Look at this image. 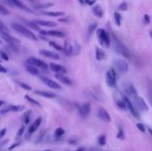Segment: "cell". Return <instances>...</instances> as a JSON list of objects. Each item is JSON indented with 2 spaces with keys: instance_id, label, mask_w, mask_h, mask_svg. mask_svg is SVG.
Returning a JSON list of instances; mask_svg holds the SVG:
<instances>
[{
  "instance_id": "cell-1",
  "label": "cell",
  "mask_w": 152,
  "mask_h": 151,
  "mask_svg": "<svg viewBox=\"0 0 152 151\" xmlns=\"http://www.w3.org/2000/svg\"><path fill=\"white\" fill-rule=\"evenodd\" d=\"M81 51V46L77 41H65L64 53L68 56H76Z\"/></svg>"
},
{
  "instance_id": "cell-2",
  "label": "cell",
  "mask_w": 152,
  "mask_h": 151,
  "mask_svg": "<svg viewBox=\"0 0 152 151\" xmlns=\"http://www.w3.org/2000/svg\"><path fill=\"white\" fill-rule=\"evenodd\" d=\"M12 28L15 31H17L18 33H20V35L24 36L25 38H27L29 39H31V40H34V41L37 40V38L35 36V35H34V33H32L30 30H29V29H28L27 28H25L24 26L20 25V24L13 23L12 24Z\"/></svg>"
},
{
  "instance_id": "cell-3",
  "label": "cell",
  "mask_w": 152,
  "mask_h": 151,
  "mask_svg": "<svg viewBox=\"0 0 152 151\" xmlns=\"http://www.w3.org/2000/svg\"><path fill=\"white\" fill-rule=\"evenodd\" d=\"M113 38H114V40H115V49H116V51H117L118 53H120V54L123 55L124 57L131 59L132 55H131L130 51H129V50L127 49V48L125 47V46L124 45V44H122V43L120 42L117 38H116L115 35H113Z\"/></svg>"
},
{
  "instance_id": "cell-4",
  "label": "cell",
  "mask_w": 152,
  "mask_h": 151,
  "mask_svg": "<svg viewBox=\"0 0 152 151\" xmlns=\"http://www.w3.org/2000/svg\"><path fill=\"white\" fill-rule=\"evenodd\" d=\"M97 37L100 41L101 44H102L105 47H108L110 44V35L108 34L106 30L103 29H97Z\"/></svg>"
},
{
  "instance_id": "cell-5",
  "label": "cell",
  "mask_w": 152,
  "mask_h": 151,
  "mask_svg": "<svg viewBox=\"0 0 152 151\" xmlns=\"http://www.w3.org/2000/svg\"><path fill=\"white\" fill-rule=\"evenodd\" d=\"M114 67L116 68V69L117 70L118 73L122 74H125L127 71H128V64L125 61L121 59H116L115 61H113Z\"/></svg>"
},
{
  "instance_id": "cell-6",
  "label": "cell",
  "mask_w": 152,
  "mask_h": 151,
  "mask_svg": "<svg viewBox=\"0 0 152 151\" xmlns=\"http://www.w3.org/2000/svg\"><path fill=\"white\" fill-rule=\"evenodd\" d=\"M106 82L108 86L116 87L117 86V75L113 68H110L106 74Z\"/></svg>"
},
{
  "instance_id": "cell-7",
  "label": "cell",
  "mask_w": 152,
  "mask_h": 151,
  "mask_svg": "<svg viewBox=\"0 0 152 151\" xmlns=\"http://www.w3.org/2000/svg\"><path fill=\"white\" fill-rule=\"evenodd\" d=\"M134 100V103L135 105V107L138 109H140L142 112H146V111L149 110V108H148V105L146 104V102L144 101V100L142 98V97H135V98L133 99Z\"/></svg>"
},
{
  "instance_id": "cell-8",
  "label": "cell",
  "mask_w": 152,
  "mask_h": 151,
  "mask_svg": "<svg viewBox=\"0 0 152 151\" xmlns=\"http://www.w3.org/2000/svg\"><path fill=\"white\" fill-rule=\"evenodd\" d=\"M97 117L100 119H101L102 121H104V122L110 123V121H111L110 114H108V111L102 107H99L98 109H97Z\"/></svg>"
},
{
  "instance_id": "cell-9",
  "label": "cell",
  "mask_w": 152,
  "mask_h": 151,
  "mask_svg": "<svg viewBox=\"0 0 152 151\" xmlns=\"http://www.w3.org/2000/svg\"><path fill=\"white\" fill-rule=\"evenodd\" d=\"M28 64L30 65H34L35 67H38V68H46L48 67V65L46 64L45 61H41V60H38L35 57H29V59L27 60Z\"/></svg>"
},
{
  "instance_id": "cell-10",
  "label": "cell",
  "mask_w": 152,
  "mask_h": 151,
  "mask_svg": "<svg viewBox=\"0 0 152 151\" xmlns=\"http://www.w3.org/2000/svg\"><path fill=\"white\" fill-rule=\"evenodd\" d=\"M124 100H125V104H126V108L129 109V110H130V112L132 113V115H134L135 118H137V119L140 118V115H139V113H138V111H137V109L135 108V106L133 105V103L131 102V100L128 99V97L124 96Z\"/></svg>"
},
{
  "instance_id": "cell-11",
  "label": "cell",
  "mask_w": 152,
  "mask_h": 151,
  "mask_svg": "<svg viewBox=\"0 0 152 151\" xmlns=\"http://www.w3.org/2000/svg\"><path fill=\"white\" fill-rule=\"evenodd\" d=\"M1 37L5 42L8 43L10 45H19L20 44V40L14 37L10 36L8 33H1Z\"/></svg>"
},
{
  "instance_id": "cell-12",
  "label": "cell",
  "mask_w": 152,
  "mask_h": 151,
  "mask_svg": "<svg viewBox=\"0 0 152 151\" xmlns=\"http://www.w3.org/2000/svg\"><path fill=\"white\" fill-rule=\"evenodd\" d=\"M39 32H40L41 35H47V36L55 37V38H63V37H65V33L59 30H49V31L40 30Z\"/></svg>"
},
{
  "instance_id": "cell-13",
  "label": "cell",
  "mask_w": 152,
  "mask_h": 151,
  "mask_svg": "<svg viewBox=\"0 0 152 151\" xmlns=\"http://www.w3.org/2000/svg\"><path fill=\"white\" fill-rule=\"evenodd\" d=\"M125 94H126L127 96L131 97V98H133V99L138 96V95H137L136 89H135L134 85H131V84H128L127 85H125Z\"/></svg>"
},
{
  "instance_id": "cell-14",
  "label": "cell",
  "mask_w": 152,
  "mask_h": 151,
  "mask_svg": "<svg viewBox=\"0 0 152 151\" xmlns=\"http://www.w3.org/2000/svg\"><path fill=\"white\" fill-rule=\"evenodd\" d=\"M40 79L42 80V81L44 82L47 86H49L50 88H52V89H61V86L58 83L52 81V80L49 79V78L46 77V76H42Z\"/></svg>"
},
{
  "instance_id": "cell-15",
  "label": "cell",
  "mask_w": 152,
  "mask_h": 151,
  "mask_svg": "<svg viewBox=\"0 0 152 151\" xmlns=\"http://www.w3.org/2000/svg\"><path fill=\"white\" fill-rule=\"evenodd\" d=\"M39 53H40L41 55H43V56H45L46 58H50V59H52V60L60 59L59 54H57L56 53H53V52L48 51V50H41V51L39 52Z\"/></svg>"
},
{
  "instance_id": "cell-16",
  "label": "cell",
  "mask_w": 152,
  "mask_h": 151,
  "mask_svg": "<svg viewBox=\"0 0 152 151\" xmlns=\"http://www.w3.org/2000/svg\"><path fill=\"white\" fill-rule=\"evenodd\" d=\"M50 68L56 74H63L66 73V68H63L62 66L59 64H55V63H50L49 64Z\"/></svg>"
},
{
  "instance_id": "cell-17",
  "label": "cell",
  "mask_w": 152,
  "mask_h": 151,
  "mask_svg": "<svg viewBox=\"0 0 152 151\" xmlns=\"http://www.w3.org/2000/svg\"><path fill=\"white\" fill-rule=\"evenodd\" d=\"M7 1H8L9 3L11 4V5H14V6L19 7V8H21V9H23V10L27 11L28 13H32V11H31L30 9L29 8V7H27L25 5H23V4H22L21 2H20V1H19V0H7Z\"/></svg>"
},
{
  "instance_id": "cell-18",
  "label": "cell",
  "mask_w": 152,
  "mask_h": 151,
  "mask_svg": "<svg viewBox=\"0 0 152 151\" xmlns=\"http://www.w3.org/2000/svg\"><path fill=\"white\" fill-rule=\"evenodd\" d=\"M90 112H91V104H90L89 102L84 103V105L80 108V114L84 117H88Z\"/></svg>"
},
{
  "instance_id": "cell-19",
  "label": "cell",
  "mask_w": 152,
  "mask_h": 151,
  "mask_svg": "<svg viewBox=\"0 0 152 151\" xmlns=\"http://www.w3.org/2000/svg\"><path fill=\"white\" fill-rule=\"evenodd\" d=\"M55 78H57L60 82H61V83L64 84V85H72L71 80L69 79V77H67V76H63L62 74H55Z\"/></svg>"
},
{
  "instance_id": "cell-20",
  "label": "cell",
  "mask_w": 152,
  "mask_h": 151,
  "mask_svg": "<svg viewBox=\"0 0 152 151\" xmlns=\"http://www.w3.org/2000/svg\"><path fill=\"white\" fill-rule=\"evenodd\" d=\"M41 122H42V119H41V117H38V118L37 119V120L35 121V122L33 123L32 124H31V126L29 128V131H28V133L29 134H32L34 132H36V130L38 128V126L41 124Z\"/></svg>"
},
{
  "instance_id": "cell-21",
  "label": "cell",
  "mask_w": 152,
  "mask_h": 151,
  "mask_svg": "<svg viewBox=\"0 0 152 151\" xmlns=\"http://www.w3.org/2000/svg\"><path fill=\"white\" fill-rule=\"evenodd\" d=\"M36 23L39 26H44V27H56L57 24L53 21H51V20H36Z\"/></svg>"
},
{
  "instance_id": "cell-22",
  "label": "cell",
  "mask_w": 152,
  "mask_h": 151,
  "mask_svg": "<svg viewBox=\"0 0 152 151\" xmlns=\"http://www.w3.org/2000/svg\"><path fill=\"white\" fill-rule=\"evenodd\" d=\"M35 94L37 95H40V96L46 97V98L48 99H52L55 98L56 95L53 94V92H46V91H35Z\"/></svg>"
},
{
  "instance_id": "cell-23",
  "label": "cell",
  "mask_w": 152,
  "mask_h": 151,
  "mask_svg": "<svg viewBox=\"0 0 152 151\" xmlns=\"http://www.w3.org/2000/svg\"><path fill=\"white\" fill-rule=\"evenodd\" d=\"M25 68L29 74H31V75H33V76H37L39 74L38 69H37L35 66H32V65H30V64L25 65Z\"/></svg>"
},
{
  "instance_id": "cell-24",
  "label": "cell",
  "mask_w": 152,
  "mask_h": 151,
  "mask_svg": "<svg viewBox=\"0 0 152 151\" xmlns=\"http://www.w3.org/2000/svg\"><path fill=\"white\" fill-rule=\"evenodd\" d=\"M93 14H94L95 16H97V17H102V15H103L102 8H101L100 5H94V6H93Z\"/></svg>"
},
{
  "instance_id": "cell-25",
  "label": "cell",
  "mask_w": 152,
  "mask_h": 151,
  "mask_svg": "<svg viewBox=\"0 0 152 151\" xmlns=\"http://www.w3.org/2000/svg\"><path fill=\"white\" fill-rule=\"evenodd\" d=\"M95 50H96V53H95V55H96L97 61H102V60H104V58H105L104 52H103L101 49H100L99 47H96Z\"/></svg>"
},
{
  "instance_id": "cell-26",
  "label": "cell",
  "mask_w": 152,
  "mask_h": 151,
  "mask_svg": "<svg viewBox=\"0 0 152 151\" xmlns=\"http://www.w3.org/2000/svg\"><path fill=\"white\" fill-rule=\"evenodd\" d=\"M25 99L28 100V101L29 102V103H31L32 105L34 106H37V107H38V108H41L42 107V105H41L40 103H39L37 100H34V99L31 98L30 96H29V95H25Z\"/></svg>"
},
{
  "instance_id": "cell-27",
  "label": "cell",
  "mask_w": 152,
  "mask_h": 151,
  "mask_svg": "<svg viewBox=\"0 0 152 151\" xmlns=\"http://www.w3.org/2000/svg\"><path fill=\"white\" fill-rule=\"evenodd\" d=\"M42 14H45V15H47V16L58 17V16L62 15L63 13L62 12H54V11H52V12H44V13H42Z\"/></svg>"
},
{
  "instance_id": "cell-28",
  "label": "cell",
  "mask_w": 152,
  "mask_h": 151,
  "mask_svg": "<svg viewBox=\"0 0 152 151\" xmlns=\"http://www.w3.org/2000/svg\"><path fill=\"white\" fill-rule=\"evenodd\" d=\"M26 24H27L28 26H29V28H31V29H35V30H37V31H40V28H39V26L37 25V23H36L35 21L32 22V21H26Z\"/></svg>"
},
{
  "instance_id": "cell-29",
  "label": "cell",
  "mask_w": 152,
  "mask_h": 151,
  "mask_svg": "<svg viewBox=\"0 0 152 151\" xmlns=\"http://www.w3.org/2000/svg\"><path fill=\"white\" fill-rule=\"evenodd\" d=\"M30 115H31V110L27 111L25 114L23 115V120H24V124H28L30 121Z\"/></svg>"
},
{
  "instance_id": "cell-30",
  "label": "cell",
  "mask_w": 152,
  "mask_h": 151,
  "mask_svg": "<svg viewBox=\"0 0 152 151\" xmlns=\"http://www.w3.org/2000/svg\"><path fill=\"white\" fill-rule=\"evenodd\" d=\"M49 44L51 46H52V47L54 48V49H56L57 51H61V52H64V47H61V45H59V44H57L56 43L54 42H49Z\"/></svg>"
},
{
  "instance_id": "cell-31",
  "label": "cell",
  "mask_w": 152,
  "mask_h": 151,
  "mask_svg": "<svg viewBox=\"0 0 152 151\" xmlns=\"http://www.w3.org/2000/svg\"><path fill=\"white\" fill-rule=\"evenodd\" d=\"M114 19H115V22L117 24V26H120L121 25V15H120L118 13L116 12L114 14Z\"/></svg>"
},
{
  "instance_id": "cell-32",
  "label": "cell",
  "mask_w": 152,
  "mask_h": 151,
  "mask_svg": "<svg viewBox=\"0 0 152 151\" xmlns=\"http://www.w3.org/2000/svg\"><path fill=\"white\" fill-rule=\"evenodd\" d=\"M16 83L18 84V85H20V86L21 87V88L25 89V90H27V91H31V90H32V88H31V87L29 86V85H27V84L22 83V82H19V81H17Z\"/></svg>"
},
{
  "instance_id": "cell-33",
  "label": "cell",
  "mask_w": 152,
  "mask_h": 151,
  "mask_svg": "<svg viewBox=\"0 0 152 151\" xmlns=\"http://www.w3.org/2000/svg\"><path fill=\"white\" fill-rule=\"evenodd\" d=\"M64 133H65V131L61 127H59V128H57V129L55 130V136L57 138L61 137V136H62Z\"/></svg>"
},
{
  "instance_id": "cell-34",
  "label": "cell",
  "mask_w": 152,
  "mask_h": 151,
  "mask_svg": "<svg viewBox=\"0 0 152 151\" xmlns=\"http://www.w3.org/2000/svg\"><path fill=\"white\" fill-rule=\"evenodd\" d=\"M98 142L101 146H104V145L106 144V136H105L104 134H102V135H101L100 137H99Z\"/></svg>"
},
{
  "instance_id": "cell-35",
  "label": "cell",
  "mask_w": 152,
  "mask_h": 151,
  "mask_svg": "<svg viewBox=\"0 0 152 151\" xmlns=\"http://www.w3.org/2000/svg\"><path fill=\"white\" fill-rule=\"evenodd\" d=\"M52 5H53V4H52V3L44 4V5L40 4V5H35V7H36V8H37V9H42V8H48V7L52 6Z\"/></svg>"
},
{
  "instance_id": "cell-36",
  "label": "cell",
  "mask_w": 152,
  "mask_h": 151,
  "mask_svg": "<svg viewBox=\"0 0 152 151\" xmlns=\"http://www.w3.org/2000/svg\"><path fill=\"white\" fill-rule=\"evenodd\" d=\"M117 139H119V140H123L124 138H125L124 131H123V129H122L121 127L118 128V132H117Z\"/></svg>"
},
{
  "instance_id": "cell-37",
  "label": "cell",
  "mask_w": 152,
  "mask_h": 151,
  "mask_svg": "<svg viewBox=\"0 0 152 151\" xmlns=\"http://www.w3.org/2000/svg\"><path fill=\"white\" fill-rule=\"evenodd\" d=\"M0 33H8V29L5 28V24L0 21Z\"/></svg>"
},
{
  "instance_id": "cell-38",
  "label": "cell",
  "mask_w": 152,
  "mask_h": 151,
  "mask_svg": "<svg viewBox=\"0 0 152 151\" xmlns=\"http://www.w3.org/2000/svg\"><path fill=\"white\" fill-rule=\"evenodd\" d=\"M96 26H97V23H96V22H93V23L90 24L89 29H88V32H89V34H92V33H93V31L95 29Z\"/></svg>"
},
{
  "instance_id": "cell-39",
  "label": "cell",
  "mask_w": 152,
  "mask_h": 151,
  "mask_svg": "<svg viewBox=\"0 0 152 151\" xmlns=\"http://www.w3.org/2000/svg\"><path fill=\"white\" fill-rule=\"evenodd\" d=\"M0 14H1L2 15H8L9 12H8L7 9L5 8L4 5H1V6H0Z\"/></svg>"
},
{
  "instance_id": "cell-40",
  "label": "cell",
  "mask_w": 152,
  "mask_h": 151,
  "mask_svg": "<svg viewBox=\"0 0 152 151\" xmlns=\"http://www.w3.org/2000/svg\"><path fill=\"white\" fill-rule=\"evenodd\" d=\"M24 130H25L24 126H21V127L19 129L18 132H17V135H16V139H20V138L21 137L22 134H23V132H24Z\"/></svg>"
},
{
  "instance_id": "cell-41",
  "label": "cell",
  "mask_w": 152,
  "mask_h": 151,
  "mask_svg": "<svg viewBox=\"0 0 152 151\" xmlns=\"http://www.w3.org/2000/svg\"><path fill=\"white\" fill-rule=\"evenodd\" d=\"M118 9L121 11H126L127 10V4L125 3V2H123V3H121L119 5V6H118Z\"/></svg>"
},
{
  "instance_id": "cell-42",
  "label": "cell",
  "mask_w": 152,
  "mask_h": 151,
  "mask_svg": "<svg viewBox=\"0 0 152 151\" xmlns=\"http://www.w3.org/2000/svg\"><path fill=\"white\" fill-rule=\"evenodd\" d=\"M143 21H144V24H149V22H150V17H149L148 14H145L144 15V17H143Z\"/></svg>"
},
{
  "instance_id": "cell-43",
  "label": "cell",
  "mask_w": 152,
  "mask_h": 151,
  "mask_svg": "<svg viewBox=\"0 0 152 151\" xmlns=\"http://www.w3.org/2000/svg\"><path fill=\"white\" fill-rule=\"evenodd\" d=\"M0 54H1V58H2V60H3V61H8V60H9L8 55H7L6 53H5V52L2 51L1 53H0Z\"/></svg>"
},
{
  "instance_id": "cell-44",
  "label": "cell",
  "mask_w": 152,
  "mask_h": 151,
  "mask_svg": "<svg viewBox=\"0 0 152 151\" xmlns=\"http://www.w3.org/2000/svg\"><path fill=\"white\" fill-rule=\"evenodd\" d=\"M136 126H137V128H138V129L140 130V132H145V131H146L145 126H144L142 124H140V123H139V124H136Z\"/></svg>"
},
{
  "instance_id": "cell-45",
  "label": "cell",
  "mask_w": 152,
  "mask_h": 151,
  "mask_svg": "<svg viewBox=\"0 0 152 151\" xmlns=\"http://www.w3.org/2000/svg\"><path fill=\"white\" fill-rule=\"evenodd\" d=\"M20 144H21V141H18V142H16V143H14V144H13L12 146H11L10 148H8V150H13L14 148H15L18 146H20Z\"/></svg>"
},
{
  "instance_id": "cell-46",
  "label": "cell",
  "mask_w": 152,
  "mask_h": 151,
  "mask_svg": "<svg viewBox=\"0 0 152 151\" xmlns=\"http://www.w3.org/2000/svg\"><path fill=\"white\" fill-rule=\"evenodd\" d=\"M84 2H85L87 5H93V4L96 2V0H84Z\"/></svg>"
},
{
  "instance_id": "cell-47",
  "label": "cell",
  "mask_w": 152,
  "mask_h": 151,
  "mask_svg": "<svg viewBox=\"0 0 152 151\" xmlns=\"http://www.w3.org/2000/svg\"><path fill=\"white\" fill-rule=\"evenodd\" d=\"M5 132H6V129H2V131L1 132H0V138H3L4 137V135H5Z\"/></svg>"
},
{
  "instance_id": "cell-48",
  "label": "cell",
  "mask_w": 152,
  "mask_h": 151,
  "mask_svg": "<svg viewBox=\"0 0 152 151\" xmlns=\"http://www.w3.org/2000/svg\"><path fill=\"white\" fill-rule=\"evenodd\" d=\"M1 72H2V73H6V72H7V69H5V68H4L3 66H1Z\"/></svg>"
},
{
  "instance_id": "cell-49",
  "label": "cell",
  "mask_w": 152,
  "mask_h": 151,
  "mask_svg": "<svg viewBox=\"0 0 152 151\" xmlns=\"http://www.w3.org/2000/svg\"><path fill=\"white\" fill-rule=\"evenodd\" d=\"M149 101H150V103L152 105V92H149Z\"/></svg>"
},
{
  "instance_id": "cell-50",
  "label": "cell",
  "mask_w": 152,
  "mask_h": 151,
  "mask_svg": "<svg viewBox=\"0 0 152 151\" xmlns=\"http://www.w3.org/2000/svg\"><path fill=\"white\" fill-rule=\"evenodd\" d=\"M69 20V18H61V19H59V21H67Z\"/></svg>"
},
{
  "instance_id": "cell-51",
  "label": "cell",
  "mask_w": 152,
  "mask_h": 151,
  "mask_svg": "<svg viewBox=\"0 0 152 151\" xmlns=\"http://www.w3.org/2000/svg\"><path fill=\"white\" fill-rule=\"evenodd\" d=\"M75 151H84V148H78V149H76Z\"/></svg>"
},
{
  "instance_id": "cell-52",
  "label": "cell",
  "mask_w": 152,
  "mask_h": 151,
  "mask_svg": "<svg viewBox=\"0 0 152 151\" xmlns=\"http://www.w3.org/2000/svg\"><path fill=\"white\" fill-rule=\"evenodd\" d=\"M148 131H149V133H150L151 134V135H152V129H151V128H148Z\"/></svg>"
},
{
  "instance_id": "cell-53",
  "label": "cell",
  "mask_w": 152,
  "mask_h": 151,
  "mask_svg": "<svg viewBox=\"0 0 152 151\" xmlns=\"http://www.w3.org/2000/svg\"><path fill=\"white\" fill-rule=\"evenodd\" d=\"M78 1L80 2V4H81V5H84V0H78Z\"/></svg>"
},
{
  "instance_id": "cell-54",
  "label": "cell",
  "mask_w": 152,
  "mask_h": 151,
  "mask_svg": "<svg viewBox=\"0 0 152 151\" xmlns=\"http://www.w3.org/2000/svg\"><path fill=\"white\" fill-rule=\"evenodd\" d=\"M149 33H150V35H151V38H152V30H150V32H149Z\"/></svg>"
},
{
  "instance_id": "cell-55",
  "label": "cell",
  "mask_w": 152,
  "mask_h": 151,
  "mask_svg": "<svg viewBox=\"0 0 152 151\" xmlns=\"http://www.w3.org/2000/svg\"><path fill=\"white\" fill-rule=\"evenodd\" d=\"M44 151H51V150H44Z\"/></svg>"
}]
</instances>
